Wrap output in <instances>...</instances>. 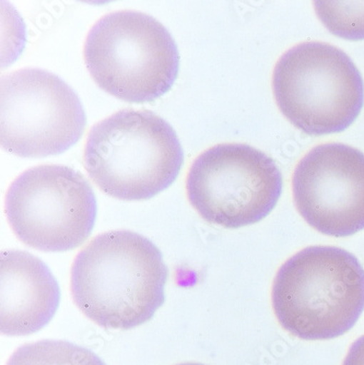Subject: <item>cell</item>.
<instances>
[{
    "label": "cell",
    "mask_w": 364,
    "mask_h": 365,
    "mask_svg": "<svg viewBox=\"0 0 364 365\" xmlns=\"http://www.w3.org/2000/svg\"><path fill=\"white\" fill-rule=\"evenodd\" d=\"M168 274L150 240L127 230L106 232L76 257L71 294L96 325L128 330L147 323L162 307Z\"/></svg>",
    "instance_id": "cell-1"
},
{
    "label": "cell",
    "mask_w": 364,
    "mask_h": 365,
    "mask_svg": "<svg viewBox=\"0 0 364 365\" xmlns=\"http://www.w3.org/2000/svg\"><path fill=\"white\" fill-rule=\"evenodd\" d=\"M273 307L280 325L300 339L339 337L363 313V267L343 248H304L275 276Z\"/></svg>",
    "instance_id": "cell-2"
},
{
    "label": "cell",
    "mask_w": 364,
    "mask_h": 365,
    "mask_svg": "<svg viewBox=\"0 0 364 365\" xmlns=\"http://www.w3.org/2000/svg\"><path fill=\"white\" fill-rule=\"evenodd\" d=\"M84 168L108 196L146 200L178 178L184 161L173 127L151 110H121L90 130Z\"/></svg>",
    "instance_id": "cell-3"
},
{
    "label": "cell",
    "mask_w": 364,
    "mask_h": 365,
    "mask_svg": "<svg viewBox=\"0 0 364 365\" xmlns=\"http://www.w3.org/2000/svg\"><path fill=\"white\" fill-rule=\"evenodd\" d=\"M84 56L101 89L131 103L166 94L180 68L178 45L168 29L133 10L101 18L88 33Z\"/></svg>",
    "instance_id": "cell-4"
},
{
    "label": "cell",
    "mask_w": 364,
    "mask_h": 365,
    "mask_svg": "<svg viewBox=\"0 0 364 365\" xmlns=\"http://www.w3.org/2000/svg\"><path fill=\"white\" fill-rule=\"evenodd\" d=\"M273 91L285 118L314 136L348 128L364 103L357 66L326 43H302L285 53L273 69Z\"/></svg>",
    "instance_id": "cell-5"
},
{
    "label": "cell",
    "mask_w": 364,
    "mask_h": 365,
    "mask_svg": "<svg viewBox=\"0 0 364 365\" xmlns=\"http://www.w3.org/2000/svg\"><path fill=\"white\" fill-rule=\"evenodd\" d=\"M187 196L208 222L238 229L259 222L283 192L277 164L258 149L221 143L195 159L186 180Z\"/></svg>",
    "instance_id": "cell-6"
},
{
    "label": "cell",
    "mask_w": 364,
    "mask_h": 365,
    "mask_svg": "<svg viewBox=\"0 0 364 365\" xmlns=\"http://www.w3.org/2000/svg\"><path fill=\"white\" fill-rule=\"evenodd\" d=\"M96 200L89 182L65 165H39L18 176L6 195L14 235L43 252L71 251L93 229Z\"/></svg>",
    "instance_id": "cell-7"
},
{
    "label": "cell",
    "mask_w": 364,
    "mask_h": 365,
    "mask_svg": "<svg viewBox=\"0 0 364 365\" xmlns=\"http://www.w3.org/2000/svg\"><path fill=\"white\" fill-rule=\"evenodd\" d=\"M86 114L75 90L54 73L24 68L0 82V143L22 158L59 155L84 133Z\"/></svg>",
    "instance_id": "cell-8"
},
{
    "label": "cell",
    "mask_w": 364,
    "mask_h": 365,
    "mask_svg": "<svg viewBox=\"0 0 364 365\" xmlns=\"http://www.w3.org/2000/svg\"><path fill=\"white\" fill-rule=\"evenodd\" d=\"M294 204L323 235L345 237L364 229V153L343 143L314 148L294 170Z\"/></svg>",
    "instance_id": "cell-9"
},
{
    "label": "cell",
    "mask_w": 364,
    "mask_h": 365,
    "mask_svg": "<svg viewBox=\"0 0 364 365\" xmlns=\"http://www.w3.org/2000/svg\"><path fill=\"white\" fill-rule=\"evenodd\" d=\"M61 290L46 264L24 251L0 259V330L7 336L36 333L54 317Z\"/></svg>",
    "instance_id": "cell-10"
},
{
    "label": "cell",
    "mask_w": 364,
    "mask_h": 365,
    "mask_svg": "<svg viewBox=\"0 0 364 365\" xmlns=\"http://www.w3.org/2000/svg\"><path fill=\"white\" fill-rule=\"evenodd\" d=\"M7 365H106L91 350L64 340H42L24 344Z\"/></svg>",
    "instance_id": "cell-11"
},
{
    "label": "cell",
    "mask_w": 364,
    "mask_h": 365,
    "mask_svg": "<svg viewBox=\"0 0 364 365\" xmlns=\"http://www.w3.org/2000/svg\"><path fill=\"white\" fill-rule=\"evenodd\" d=\"M316 14L334 36L364 40V1H315Z\"/></svg>",
    "instance_id": "cell-12"
},
{
    "label": "cell",
    "mask_w": 364,
    "mask_h": 365,
    "mask_svg": "<svg viewBox=\"0 0 364 365\" xmlns=\"http://www.w3.org/2000/svg\"><path fill=\"white\" fill-rule=\"evenodd\" d=\"M343 365H364V336L351 346Z\"/></svg>",
    "instance_id": "cell-13"
},
{
    "label": "cell",
    "mask_w": 364,
    "mask_h": 365,
    "mask_svg": "<svg viewBox=\"0 0 364 365\" xmlns=\"http://www.w3.org/2000/svg\"><path fill=\"white\" fill-rule=\"evenodd\" d=\"M176 365H205V364H201V363L188 362V363H181V364H176Z\"/></svg>",
    "instance_id": "cell-14"
}]
</instances>
